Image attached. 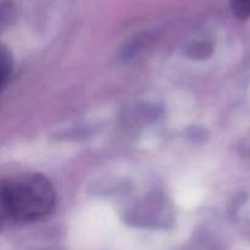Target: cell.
I'll return each instance as SVG.
<instances>
[{
    "instance_id": "6da1fadb",
    "label": "cell",
    "mask_w": 250,
    "mask_h": 250,
    "mask_svg": "<svg viewBox=\"0 0 250 250\" xmlns=\"http://www.w3.org/2000/svg\"><path fill=\"white\" fill-rule=\"evenodd\" d=\"M55 190L48 178L26 173L5 180L1 185L2 220L32 222L50 214L55 205Z\"/></svg>"
},
{
    "instance_id": "7a4b0ae2",
    "label": "cell",
    "mask_w": 250,
    "mask_h": 250,
    "mask_svg": "<svg viewBox=\"0 0 250 250\" xmlns=\"http://www.w3.org/2000/svg\"><path fill=\"white\" fill-rule=\"evenodd\" d=\"M231 7L238 19L247 20L250 17V0H231Z\"/></svg>"
},
{
    "instance_id": "3957f363",
    "label": "cell",
    "mask_w": 250,
    "mask_h": 250,
    "mask_svg": "<svg viewBox=\"0 0 250 250\" xmlns=\"http://www.w3.org/2000/svg\"><path fill=\"white\" fill-rule=\"evenodd\" d=\"M11 75V63H10L9 55L6 53H2V61H1V84L5 85L6 80Z\"/></svg>"
}]
</instances>
